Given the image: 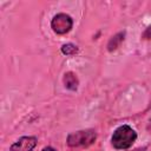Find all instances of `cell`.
Segmentation results:
<instances>
[{"label": "cell", "mask_w": 151, "mask_h": 151, "mask_svg": "<svg viewBox=\"0 0 151 151\" xmlns=\"http://www.w3.org/2000/svg\"><path fill=\"white\" fill-rule=\"evenodd\" d=\"M137 132L130 125L118 126L111 137V144L116 150H127L137 140Z\"/></svg>", "instance_id": "cell-1"}, {"label": "cell", "mask_w": 151, "mask_h": 151, "mask_svg": "<svg viewBox=\"0 0 151 151\" xmlns=\"http://www.w3.org/2000/svg\"><path fill=\"white\" fill-rule=\"evenodd\" d=\"M97 140V132L93 129L79 130L67 134L66 144L70 147H87Z\"/></svg>", "instance_id": "cell-2"}, {"label": "cell", "mask_w": 151, "mask_h": 151, "mask_svg": "<svg viewBox=\"0 0 151 151\" xmlns=\"http://www.w3.org/2000/svg\"><path fill=\"white\" fill-rule=\"evenodd\" d=\"M72 27H73V19L71 18V15L66 13H58L51 20V28L58 35L68 33L72 29Z\"/></svg>", "instance_id": "cell-3"}, {"label": "cell", "mask_w": 151, "mask_h": 151, "mask_svg": "<svg viewBox=\"0 0 151 151\" xmlns=\"http://www.w3.org/2000/svg\"><path fill=\"white\" fill-rule=\"evenodd\" d=\"M38 144V138L34 136H22L9 146V151H33Z\"/></svg>", "instance_id": "cell-4"}, {"label": "cell", "mask_w": 151, "mask_h": 151, "mask_svg": "<svg viewBox=\"0 0 151 151\" xmlns=\"http://www.w3.org/2000/svg\"><path fill=\"white\" fill-rule=\"evenodd\" d=\"M63 83H64V86L70 90V91H77L78 90V86H79V79L77 77L76 73L68 71L64 74L63 77Z\"/></svg>", "instance_id": "cell-5"}, {"label": "cell", "mask_w": 151, "mask_h": 151, "mask_svg": "<svg viewBox=\"0 0 151 151\" xmlns=\"http://www.w3.org/2000/svg\"><path fill=\"white\" fill-rule=\"evenodd\" d=\"M124 38H125V32H119L117 34H114L107 42V51L109 52H113L116 51L119 45L124 41Z\"/></svg>", "instance_id": "cell-6"}, {"label": "cell", "mask_w": 151, "mask_h": 151, "mask_svg": "<svg viewBox=\"0 0 151 151\" xmlns=\"http://www.w3.org/2000/svg\"><path fill=\"white\" fill-rule=\"evenodd\" d=\"M60 51L64 55H74L79 52V48L77 45L72 44V42H68V44H64L61 47H60Z\"/></svg>", "instance_id": "cell-7"}, {"label": "cell", "mask_w": 151, "mask_h": 151, "mask_svg": "<svg viewBox=\"0 0 151 151\" xmlns=\"http://www.w3.org/2000/svg\"><path fill=\"white\" fill-rule=\"evenodd\" d=\"M142 39H145V40H151V25L143 32L142 34Z\"/></svg>", "instance_id": "cell-8"}, {"label": "cell", "mask_w": 151, "mask_h": 151, "mask_svg": "<svg viewBox=\"0 0 151 151\" xmlns=\"http://www.w3.org/2000/svg\"><path fill=\"white\" fill-rule=\"evenodd\" d=\"M41 151H57L54 147H52V146H45Z\"/></svg>", "instance_id": "cell-9"}, {"label": "cell", "mask_w": 151, "mask_h": 151, "mask_svg": "<svg viewBox=\"0 0 151 151\" xmlns=\"http://www.w3.org/2000/svg\"><path fill=\"white\" fill-rule=\"evenodd\" d=\"M145 149H146V147H138V149H134V150H132V151H145Z\"/></svg>", "instance_id": "cell-10"}]
</instances>
